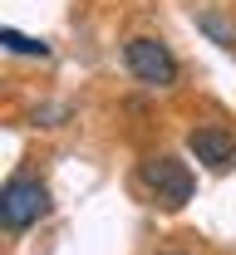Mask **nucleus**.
I'll list each match as a JSON object with an SVG mask.
<instances>
[{"label": "nucleus", "instance_id": "f257e3e1", "mask_svg": "<svg viewBox=\"0 0 236 255\" xmlns=\"http://www.w3.org/2000/svg\"><path fill=\"white\" fill-rule=\"evenodd\" d=\"M138 187L148 191L153 206L182 211V206L197 196V172L177 157V152H148V157L138 162Z\"/></svg>", "mask_w": 236, "mask_h": 255}, {"label": "nucleus", "instance_id": "f03ea898", "mask_svg": "<svg viewBox=\"0 0 236 255\" xmlns=\"http://www.w3.org/2000/svg\"><path fill=\"white\" fill-rule=\"evenodd\" d=\"M123 69L133 74L143 89H153V94H168L182 79V64L172 54V44L158 39V34H128L123 39Z\"/></svg>", "mask_w": 236, "mask_h": 255}, {"label": "nucleus", "instance_id": "7ed1b4c3", "mask_svg": "<svg viewBox=\"0 0 236 255\" xmlns=\"http://www.w3.org/2000/svg\"><path fill=\"white\" fill-rule=\"evenodd\" d=\"M44 216H49V187L39 177H30V172H15L0 187V226H5V236H25Z\"/></svg>", "mask_w": 236, "mask_h": 255}, {"label": "nucleus", "instance_id": "20e7f679", "mask_svg": "<svg viewBox=\"0 0 236 255\" xmlns=\"http://www.w3.org/2000/svg\"><path fill=\"white\" fill-rule=\"evenodd\" d=\"M187 157L202 162L207 172H227L236 167V132L222 123H197L187 132Z\"/></svg>", "mask_w": 236, "mask_h": 255}, {"label": "nucleus", "instance_id": "39448f33", "mask_svg": "<svg viewBox=\"0 0 236 255\" xmlns=\"http://www.w3.org/2000/svg\"><path fill=\"white\" fill-rule=\"evenodd\" d=\"M192 25H197V34L207 44L236 54V10H227V5H197L192 10Z\"/></svg>", "mask_w": 236, "mask_h": 255}, {"label": "nucleus", "instance_id": "423d86ee", "mask_svg": "<svg viewBox=\"0 0 236 255\" xmlns=\"http://www.w3.org/2000/svg\"><path fill=\"white\" fill-rule=\"evenodd\" d=\"M0 44L10 49V54H25V59H49V44L44 39H34V34H20V30H0Z\"/></svg>", "mask_w": 236, "mask_h": 255}, {"label": "nucleus", "instance_id": "0eeeda50", "mask_svg": "<svg viewBox=\"0 0 236 255\" xmlns=\"http://www.w3.org/2000/svg\"><path fill=\"white\" fill-rule=\"evenodd\" d=\"M69 118V103H44V108H34V123L39 128H59Z\"/></svg>", "mask_w": 236, "mask_h": 255}, {"label": "nucleus", "instance_id": "6e6552de", "mask_svg": "<svg viewBox=\"0 0 236 255\" xmlns=\"http://www.w3.org/2000/svg\"><path fill=\"white\" fill-rule=\"evenodd\" d=\"M158 255H192V251H158Z\"/></svg>", "mask_w": 236, "mask_h": 255}]
</instances>
